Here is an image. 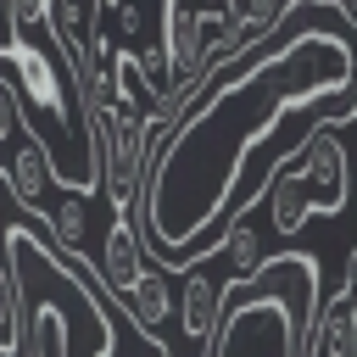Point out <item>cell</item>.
<instances>
[{"instance_id":"6da1fadb","label":"cell","mask_w":357,"mask_h":357,"mask_svg":"<svg viewBox=\"0 0 357 357\" xmlns=\"http://www.w3.org/2000/svg\"><path fill=\"white\" fill-rule=\"evenodd\" d=\"M229 84L190 100V112L162 134L145 178V240L156 262L190 268L212 257L234 178L284 112H312L324 123H351L357 106V22L335 0H290L273 33L229 61Z\"/></svg>"},{"instance_id":"7a4b0ae2","label":"cell","mask_w":357,"mask_h":357,"mask_svg":"<svg viewBox=\"0 0 357 357\" xmlns=\"http://www.w3.org/2000/svg\"><path fill=\"white\" fill-rule=\"evenodd\" d=\"M318 307V262L279 251L251 279L229 284V307L201 357H307Z\"/></svg>"},{"instance_id":"3957f363","label":"cell","mask_w":357,"mask_h":357,"mask_svg":"<svg viewBox=\"0 0 357 357\" xmlns=\"http://www.w3.org/2000/svg\"><path fill=\"white\" fill-rule=\"evenodd\" d=\"M351 201V162L335 123L312 128L268 178V212L279 234H296L312 212H340Z\"/></svg>"},{"instance_id":"277c9868","label":"cell","mask_w":357,"mask_h":357,"mask_svg":"<svg viewBox=\"0 0 357 357\" xmlns=\"http://www.w3.org/2000/svg\"><path fill=\"white\" fill-rule=\"evenodd\" d=\"M145 223L139 218H112V229H106V245H100V284H106V296L117 301V307H128V296L139 290V279H145Z\"/></svg>"},{"instance_id":"5b68a950","label":"cell","mask_w":357,"mask_h":357,"mask_svg":"<svg viewBox=\"0 0 357 357\" xmlns=\"http://www.w3.org/2000/svg\"><path fill=\"white\" fill-rule=\"evenodd\" d=\"M229 284H234V273H212V257H201V262L184 268L178 324H184L190 340H201V346L212 340V329H218V318H223V307H229Z\"/></svg>"},{"instance_id":"8992f818","label":"cell","mask_w":357,"mask_h":357,"mask_svg":"<svg viewBox=\"0 0 357 357\" xmlns=\"http://www.w3.org/2000/svg\"><path fill=\"white\" fill-rule=\"evenodd\" d=\"M45 223H50L56 245H61L73 262H89V257H84V240H89V195H84V190H61V201L45 212Z\"/></svg>"},{"instance_id":"52a82bcc","label":"cell","mask_w":357,"mask_h":357,"mask_svg":"<svg viewBox=\"0 0 357 357\" xmlns=\"http://www.w3.org/2000/svg\"><path fill=\"white\" fill-rule=\"evenodd\" d=\"M218 257H223V268L234 273V279H251L268 257H262V240H257V223H251V212H240V218H229V229L218 234V245H212Z\"/></svg>"},{"instance_id":"ba28073f","label":"cell","mask_w":357,"mask_h":357,"mask_svg":"<svg viewBox=\"0 0 357 357\" xmlns=\"http://www.w3.org/2000/svg\"><path fill=\"white\" fill-rule=\"evenodd\" d=\"M134 324H145L151 335L167 324V312H173V290H167V279H162V268H145V279H139V290L128 296V307H123Z\"/></svg>"}]
</instances>
